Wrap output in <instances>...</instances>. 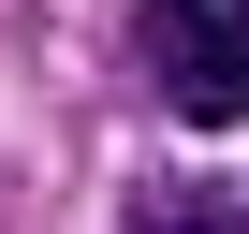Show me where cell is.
<instances>
[{"instance_id":"6da1fadb","label":"cell","mask_w":249,"mask_h":234,"mask_svg":"<svg viewBox=\"0 0 249 234\" xmlns=\"http://www.w3.org/2000/svg\"><path fill=\"white\" fill-rule=\"evenodd\" d=\"M132 44H147V88L191 132H234L249 117V0H147Z\"/></svg>"},{"instance_id":"7a4b0ae2","label":"cell","mask_w":249,"mask_h":234,"mask_svg":"<svg viewBox=\"0 0 249 234\" xmlns=\"http://www.w3.org/2000/svg\"><path fill=\"white\" fill-rule=\"evenodd\" d=\"M117 234H249V176H191V161H161V176H132Z\"/></svg>"}]
</instances>
